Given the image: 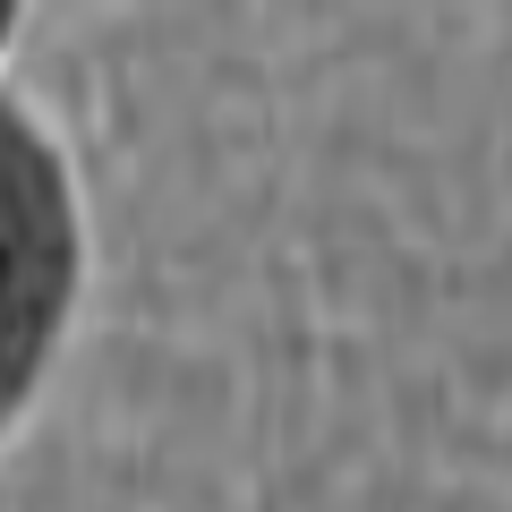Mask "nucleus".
Returning a JSON list of instances; mask_svg holds the SVG:
<instances>
[{
  "label": "nucleus",
  "instance_id": "1",
  "mask_svg": "<svg viewBox=\"0 0 512 512\" xmlns=\"http://www.w3.org/2000/svg\"><path fill=\"white\" fill-rule=\"evenodd\" d=\"M77 282V222L60 163L26 128L18 103H0V410L26 402L43 350L60 333Z\"/></svg>",
  "mask_w": 512,
  "mask_h": 512
},
{
  "label": "nucleus",
  "instance_id": "2",
  "mask_svg": "<svg viewBox=\"0 0 512 512\" xmlns=\"http://www.w3.org/2000/svg\"><path fill=\"white\" fill-rule=\"evenodd\" d=\"M0 35H9V9H0Z\"/></svg>",
  "mask_w": 512,
  "mask_h": 512
}]
</instances>
